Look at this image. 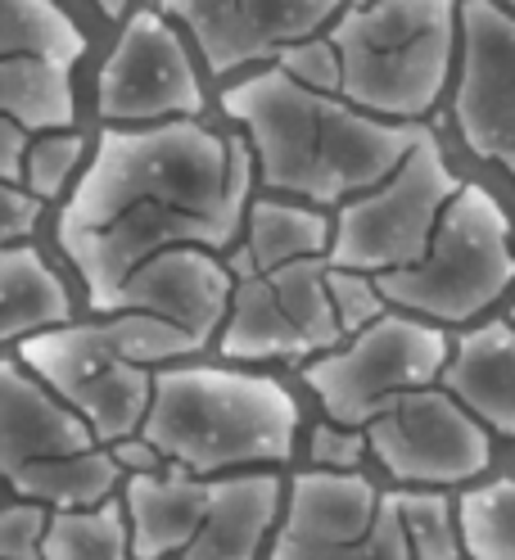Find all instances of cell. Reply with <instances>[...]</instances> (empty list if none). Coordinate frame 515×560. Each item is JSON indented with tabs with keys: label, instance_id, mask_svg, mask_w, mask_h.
I'll use <instances>...</instances> for the list:
<instances>
[{
	"label": "cell",
	"instance_id": "cell-29",
	"mask_svg": "<svg viewBox=\"0 0 515 560\" xmlns=\"http://www.w3.org/2000/svg\"><path fill=\"white\" fill-rule=\"evenodd\" d=\"M50 515V506L23 498L14 506H0V560H42Z\"/></svg>",
	"mask_w": 515,
	"mask_h": 560
},
{
	"label": "cell",
	"instance_id": "cell-24",
	"mask_svg": "<svg viewBox=\"0 0 515 560\" xmlns=\"http://www.w3.org/2000/svg\"><path fill=\"white\" fill-rule=\"evenodd\" d=\"M457 524L470 560H515V479L466 488L457 502Z\"/></svg>",
	"mask_w": 515,
	"mask_h": 560
},
{
	"label": "cell",
	"instance_id": "cell-1",
	"mask_svg": "<svg viewBox=\"0 0 515 560\" xmlns=\"http://www.w3.org/2000/svg\"><path fill=\"white\" fill-rule=\"evenodd\" d=\"M254 182L249 140L209 131L199 118L100 131L95 159L55 222L95 317L114 307L136 267L167 249L231 254L245 235Z\"/></svg>",
	"mask_w": 515,
	"mask_h": 560
},
{
	"label": "cell",
	"instance_id": "cell-9",
	"mask_svg": "<svg viewBox=\"0 0 515 560\" xmlns=\"http://www.w3.org/2000/svg\"><path fill=\"white\" fill-rule=\"evenodd\" d=\"M267 560H411V547L394 493L366 475L303 470L285 488Z\"/></svg>",
	"mask_w": 515,
	"mask_h": 560
},
{
	"label": "cell",
	"instance_id": "cell-38",
	"mask_svg": "<svg viewBox=\"0 0 515 560\" xmlns=\"http://www.w3.org/2000/svg\"><path fill=\"white\" fill-rule=\"evenodd\" d=\"M506 322H511V326H515V307H511V317H506Z\"/></svg>",
	"mask_w": 515,
	"mask_h": 560
},
{
	"label": "cell",
	"instance_id": "cell-35",
	"mask_svg": "<svg viewBox=\"0 0 515 560\" xmlns=\"http://www.w3.org/2000/svg\"><path fill=\"white\" fill-rule=\"evenodd\" d=\"M498 5H502V10H511V14H515V0H498Z\"/></svg>",
	"mask_w": 515,
	"mask_h": 560
},
{
	"label": "cell",
	"instance_id": "cell-12",
	"mask_svg": "<svg viewBox=\"0 0 515 560\" xmlns=\"http://www.w3.org/2000/svg\"><path fill=\"white\" fill-rule=\"evenodd\" d=\"M366 443L402 488H457L479 479L493 462V434L443 384L381 411L366 425Z\"/></svg>",
	"mask_w": 515,
	"mask_h": 560
},
{
	"label": "cell",
	"instance_id": "cell-25",
	"mask_svg": "<svg viewBox=\"0 0 515 560\" xmlns=\"http://www.w3.org/2000/svg\"><path fill=\"white\" fill-rule=\"evenodd\" d=\"M398 520L411 547V560H461V524L457 502L443 488H394Z\"/></svg>",
	"mask_w": 515,
	"mask_h": 560
},
{
	"label": "cell",
	"instance_id": "cell-3",
	"mask_svg": "<svg viewBox=\"0 0 515 560\" xmlns=\"http://www.w3.org/2000/svg\"><path fill=\"white\" fill-rule=\"evenodd\" d=\"M141 439L199 479L271 470L294 457L299 402L281 380L235 366H163Z\"/></svg>",
	"mask_w": 515,
	"mask_h": 560
},
{
	"label": "cell",
	"instance_id": "cell-37",
	"mask_svg": "<svg viewBox=\"0 0 515 560\" xmlns=\"http://www.w3.org/2000/svg\"><path fill=\"white\" fill-rule=\"evenodd\" d=\"M506 172H511V177H515V159H511V163H506Z\"/></svg>",
	"mask_w": 515,
	"mask_h": 560
},
{
	"label": "cell",
	"instance_id": "cell-8",
	"mask_svg": "<svg viewBox=\"0 0 515 560\" xmlns=\"http://www.w3.org/2000/svg\"><path fill=\"white\" fill-rule=\"evenodd\" d=\"M448 358L453 339L443 335V326L411 317V312H385L375 326L307 362L303 380L317 394L326 420L366 430L398 398L438 384Z\"/></svg>",
	"mask_w": 515,
	"mask_h": 560
},
{
	"label": "cell",
	"instance_id": "cell-2",
	"mask_svg": "<svg viewBox=\"0 0 515 560\" xmlns=\"http://www.w3.org/2000/svg\"><path fill=\"white\" fill-rule=\"evenodd\" d=\"M222 114L245 127L258 186L313 208H343L389 182L430 127L375 118L343 95L294 82L277 63L222 91Z\"/></svg>",
	"mask_w": 515,
	"mask_h": 560
},
{
	"label": "cell",
	"instance_id": "cell-27",
	"mask_svg": "<svg viewBox=\"0 0 515 560\" xmlns=\"http://www.w3.org/2000/svg\"><path fill=\"white\" fill-rule=\"evenodd\" d=\"M326 290H330V303H335V317H339V330L343 339L375 326L385 317L389 299L381 294V280L366 276V271H343V267H330L326 271Z\"/></svg>",
	"mask_w": 515,
	"mask_h": 560
},
{
	"label": "cell",
	"instance_id": "cell-19",
	"mask_svg": "<svg viewBox=\"0 0 515 560\" xmlns=\"http://www.w3.org/2000/svg\"><path fill=\"white\" fill-rule=\"evenodd\" d=\"M438 384L489 434L515 439V326L484 322L453 339V358L443 366Z\"/></svg>",
	"mask_w": 515,
	"mask_h": 560
},
{
	"label": "cell",
	"instance_id": "cell-26",
	"mask_svg": "<svg viewBox=\"0 0 515 560\" xmlns=\"http://www.w3.org/2000/svg\"><path fill=\"white\" fill-rule=\"evenodd\" d=\"M82 150H86V140L78 131H46L42 140H32V150H27L23 186L46 203L59 199L68 177H73L78 163H82Z\"/></svg>",
	"mask_w": 515,
	"mask_h": 560
},
{
	"label": "cell",
	"instance_id": "cell-4",
	"mask_svg": "<svg viewBox=\"0 0 515 560\" xmlns=\"http://www.w3.org/2000/svg\"><path fill=\"white\" fill-rule=\"evenodd\" d=\"M343 63L339 95L389 122H421L453 73L461 46L457 0H371L349 5L330 27Z\"/></svg>",
	"mask_w": 515,
	"mask_h": 560
},
{
	"label": "cell",
	"instance_id": "cell-10",
	"mask_svg": "<svg viewBox=\"0 0 515 560\" xmlns=\"http://www.w3.org/2000/svg\"><path fill=\"white\" fill-rule=\"evenodd\" d=\"M19 362L73 407L105 447L141 434L154 402V371L122 358L100 317L19 343Z\"/></svg>",
	"mask_w": 515,
	"mask_h": 560
},
{
	"label": "cell",
	"instance_id": "cell-34",
	"mask_svg": "<svg viewBox=\"0 0 515 560\" xmlns=\"http://www.w3.org/2000/svg\"><path fill=\"white\" fill-rule=\"evenodd\" d=\"M127 5H131V0H95V10L105 14V19H122V14H127Z\"/></svg>",
	"mask_w": 515,
	"mask_h": 560
},
{
	"label": "cell",
	"instance_id": "cell-6",
	"mask_svg": "<svg viewBox=\"0 0 515 560\" xmlns=\"http://www.w3.org/2000/svg\"><path fill=\"white\" fill-rule=\"evenodd\" d=\"M381 294L394 312L434 326H466L515 285L511 218L484 186H461L421 262L385 271Z\"/></svg>",
	"mask_w": 515,
	"mask_h": 560
},
{
	"label": "cell",
	"instance_id": "cell-36",
	"mask_svg": "<svg viewBox=\"0 0 515 560\" xmlns=\"http://www.w3.org/2000/svg\"><path fill=\"white\" fill-rule=\"evenodd\" d=\"M349 5H371V0H349Z\"/></svg>",
	"mask_w": 515,
	"mask_h": 560
},
{
	"label": "cell",
	"instance_id": "cell-15",
	"mask_svg": "<svg viewBox=\"0 0 515 560\" xmlns=\"http://www.w3.org/2000/svg\"><path fill=\"white\" fill-rule=\"evenodd\" d=\"M453 118L475 159H515V14L498 0H461V82Z\"/></svg>",
	"mask_w": 515,
	"mask_h": 560
},
{
	"label": "cell",
	"instance_id": "cell-33",
	"mask_svg": "<svg viewBox=\"0 0 515 560\" xmlns=\"http://www.w3.org/2000/svg\"><path fill=\"white\" fill-rule=\"evenodd\" d=\"M114 452V462L127 470V475H150V470H163V457H159V452L141 439V434H136V439H122V443H114L109 447Z\"/></svg>",
	"mask_w": 515,
	"mask_h": 560
},
{
	"label": "cell",
	"instance_id": "cell-18",
	"mask_svg": "<svg viewBox=\"0 0 515 560\" xmlns=\"http://www.w3.org/2000/svg\"><path fill=\"white\" fill-rule=\"evenodd\" d=\"M285 488L271 470L213 479V502L182 560H258L277 520L285 515Z\"/></svg>",
	"mask_w": 515,
	"mask_h": 560
},
{
	"label": "cell",
	"instance_id": "cell-7",
	"mask_svg": "<svg viewBox=\"0 0 515 560\" xmlns=\"http://www.w3.org/2000/svg\"><path fill=\"white\" fill-rule=\"evenodd\" d=\"M461 186L466 182L448 167L434 131H425L421 145L398 163L389 182L335 208V235L326 254L330 267L385 276L421 262Z\"/></svg>",
	"mask_w": 515,
	"mask_h": 560
},
{
	"label": "cell",
	"instance_id": "cell-23",
	"mask_svg": "<svg viewBox=\"0 0 515 560\" xmlns=\"http://www.w3.org/2000/svg\"><path fill=\"white\" fill-rule=\"evenodd\" d=\"M42 560H131V524L122 498L55 511Z\"/></svg>",
	"mask_w": 515,
	"mask_h": 560
},
{
	"label": "cell",
	"instance_id": "cell-22",
	"mask_svg": "<svg viewBox=\"0 0 515 560\" xmlns=\"http://www.w3.org/2000/svg\"><path fill=\"white\" fill-rule=\"evenodd\" d=\"M86 55V32L68 19L59 0H0V68L23 59L78 63Z\"/></svg>",
	"mask_w": 515,
	"mask_h": 560
},
{
	"label": "cell",
	"instance_id": "cell-20",
	"mask_svg": "<svg viewBox=\"0 0 515 560\" xmlns=\"http://www.w3.org/2000/svg\"><path fill=\"white\" fill-rule=\"evenodd\" d=\"M330 235H335V222L326 218V208L299 203V199H254L245 218V235L226 254V267L231 276H239V271L285 267L299 258H326Z\"/></svg>",
	"mask_w": 515,
	"mask_h": 560
},
{
	"label": "cell",
	"instance_id": "cell-5",
	"mask_svg": "<svg viewBox=\"0 0 515 560\" xmlns=\"http://www.w3.org/2000/svg\"><path fill=\"white\" fill-rule=\"evenodd\" d=\"M0 479L23 502L73 511L109 502L127 470L55 389L0 358Z\"/></svg>",
	"mask_w": 515,
	"mask_h": 560
},
{
	"label": "cell",
	"instance_id": "cell-14",
	"mask_svg": "<svg viewBox=\"0 0 515 560\" xmlns=\"http://www.w3.org/2000/svg\"><path fill=\"white\" fill-rule=\"evenodd\" d=\"M349 0H159V14L182 23L213 78L277 63L285 46L321 37Z\"/></svg>",
	"mask_w": 515,
	"mask_h": 560
},
{
	"label": "cell",
	"instance_id": "cell-31",
	"mask_svg": "<svg viewBox=\"0 0 515 560\" xmlns=\"http://www.w3.org/2000/svg\"><path fill=\"white\" fill-rule=\"evenodd\" d=\"M42 213H46V199H37L23 182H0V249L27 244Z\"/></svg>",
	"mask_w": 515,
	"mask_h": 560
},
{
	"label": "cell",
	"instance_id": "cell-28",
	"mask_svg": "<svg viewBox=\"0 0 515 560\" xmlns=\"http://www.w3.org/2000/svg\"><path fill=\"white\" fill-rule=\"evenodd\" d=\"M281 73H290L294 82L313 86V91H326V95H339L343 86V63H339V50L330 46V37H307V42H294L281 50L277 59Z\"/></svg>",
	"mask_w": 515,
	"mask_h": 560
},
{
	"label": "cell",
	"instance_id": "cell-17",
	"mask_svg": "<svg viewBox=\"0 0 515 560\" xmlns=\"http://www.w3.org/2000/svg\"><path fill=\"white\" fill-rule=\"evenodd\" d=\"M213 502V479H199L182 466L127 475L122 506L131 524V560H167L186 551L199 534L203 515Z\"/></svg>",
	"mask_w": 515,
	"mask_h": 560
},
{
	"label": "cell",
	"instance_id": "cell-13",
	"mask_svg": "<svg viewBox=\"0 0 515 560\" xmlns=\"http://www.w3.org/2000/svg\"><path fill=\"white\" fill-rule=\"evenodd\" d=\"M203 104V82L172 19L159 10L131 14L95 82L100 118L109 127H159L199 118Z\"/></svg>",
	"mask_w": 515,
	"mask_h": 560
},
{
	"label": "cell",
	"instance_id": "cell-32",
	"mask_svg": "<svg viewBox=\"0 0 515 560\" xmlns=\"http://www.w3.org/2000/svg\"><path fill=\"white\" fill-rule=\"evenodd\" d=\"M27 127L14 118H0V182H23V163H27Z\"/></svg>",
	"mask_w": 515,
	"mask_h": 560
},
{
	"label": "cell",
	"instance_id": "cell-30",
	"mask_svg": "<svg viewBox=\"0 0 515 560\" xmlns=\"http://www.w3.org/2000/svg\"><path fill=\"white\" fill-rule=\"evenodd\" d=\"M307 447H313L317 470H330V475H358L362 452H371L366 430L339 425V420H321L313 430V439H307Z\"/></svg>",
	"mask_w": 515,
	"mask_h": 560
},
{
	"label": "cell",
	"instance_id": "cell-16",
	"mask_svg": "<svg viewBox=\"0 0 515 560\" xmlns=\"http://www.w3.org/2000/svg\"><path fill=\"white\" fill-rule=\"evenodd\" d=\"M231 294H235V276L226 258L186 244V249H167L145 267H136L105 317H114V312H145V317L172 326L199 353V348H209L222 335Z\"/></svg>",
	"mask_w": 515,
	"mask_h": 560
},
{
	"label": "cell",
	"instance_id": "cell-11",
	"mask_svg": "<svg viewBox=\"0 0 515 560\" xmlns=\"http://www.w3.org/2000/svg\"><path fill=\"white\" fill-rule=\"evenodd\" d=\"M330 258H299L267 271H239L218 348L226 362L321 358L343 343L326 290Z\"/></svg>",
	"mask_w": 515,
	"mask_h": 560
},
{
	"label": "cell",
	"instance_id": "cell-21",
	"mask_svg": "<svg viewBox=\"0 0 515 560\" xmlns=\"http://www.w3.org/2000/svg\"><path fill=\"white\" fill-rule=\"evenodd\" d=\"M68 322H73V299H68L59 271H50V262L32 244L0 249V348L27 343Z\"/></svg>",
	"mask_w": 515,
	"mask_h": 560
}]
</instances>
